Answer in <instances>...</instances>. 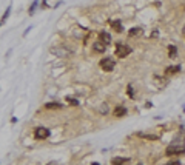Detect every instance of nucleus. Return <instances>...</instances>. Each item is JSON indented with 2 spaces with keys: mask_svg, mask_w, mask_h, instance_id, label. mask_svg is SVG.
I'll list each match as a JSON object with an SVG mask.
<instances>
[{
  "mask_svg": "<svg viewBox=\"0 0 185 165\" xmlns=\"http://www.w3.org/2000/svg\"><path fill=\"white\" fill-rule=\"evenodd\" d=\"M130 53H131V48H130L127 43L119 42L117 45H116V56H117V57L123 59V57H127Z\"/></svg>",
  "mask_w": 185,
  "mask_h": 165,
  "instance_id": "obj_1",
  "label": "nucleus"
},
{
  "mask_svg": "<svg viewBox=\"0 0 185 165\" xmlns=\"http://www.w3.org/2000/svg\"><path fill=\"white\" fill-rule=\"evenodd\" d=\"M93 51H96V53H105L107 51V45L104 42H100V40H97V42L93 43Z\"/></svg>",
  "mask_w": 185,
  "mask_h": 165,
  "instance_id": "obj_6",
  "label": "nucleus"
},
{
  "mask_svg": "<svg viewBox=\"0 0 185 165\" xmlns=\"http://www.w3.org/2000/svg\"><path fill=\"white\" fill-rule=\"evenodd\" d=\"M127 94H128L131 99L134 97V93H133V86H131V85H128V86H127Z\"/></svg>",
  "mask_w": 185,
  "mask_h": 165,
  "instance_id": "obj_20",
  "label": "nucleus"
},
{
  "mask_svg": "<svg viewBox=\"0 0 185 165\" xmlns=\"http://www.w3.org/2000/svg\"><path fill=\"white\" fill-rule=\"evenodd\" d=\"M9 12H11V6H8V8H6V11L3 12V16H2V20H0V26H2L5 22H6V19L9 17Z\"/></svg>",
  "mask_w": 185,
  "mask_h": 165,
  "instance_id": "obj_15",
  "label": "nucleus"
},
{
  "mask_svg": "<svg viewBox=\"0 0 185 165\" xmlns=\"http://www.w3.org/2000/svg\"><path fill=\"white\" fill-rule=\"evenodd\" d=\"M37 3H39L37 0H34L32 5L30 6V9H28V14H30V16H32V14H34V11H36V8H37Z\"/></svg>",
  "mask_w": 185,
  "mask_h": 165,
  "instance_id": "obj_17",
  "label": "nucleus"
},
{
  "mask_svg": "<svg viewBox=\"0 0 185 165\" xmlns=\"http://www.w3.org/2000/svg\"><path fill=\"white\" fill-rule=\"evenodd\" d=\"M139 137H142V139H147V141H159V136L156 134H147V133H137Z\"/></svg>",
  "mask_w": 185,
  "mask_h": 165,
  "instance_id": "obj_11",
  "label": "nucleus"
},
{
  "mask_svg": "<svg viewBox=\"0 0 185 165\" xmlns=\"http://www.w3.org/2000/svg\"><path fill=\"white\" fill-rule=\"evenodd\" d=\"M31 30H32V26H28V28H26V30H25V32H23V36H26V34H28V32H30Z\"/></svg>",
  "mask_w": 185,
  "mask_h": 165,
  "instance_id": "obj_22",
  "label": "nucleus"
},
{
  "mask_svg": "<svg viewBox=\"0 0 185 165\" xmlns=\"http://www.w3.org/2000/svg\"><path fill=\"white\" fill-rule=\"evenodd\" d=\"M108 111H109V108H108V105H107V104H102V107L99 108V113H100V114H107Z\"/></svg>",
  "mask_w": 185,
  "mask_h": 165,
  "instance_id": "obj_19",
  "label": "nucleus"
},
{
  "mask_svg": "<svg viewBox=\"0 0 185 165\" xmlns=\"http://www.w3.org/2000/svg\"><path fill=\"white\" fill-rule=\"evenodd\" d=\"M45 108H62V104L59 102H50V104H46Z\"/></svg>",
  "mask_w": 185,
  "mask_h": 165,
  "instance_id": "obj_18",
  "label": "nucleus"
},
{
  "mask_svg": "<svg viewBox=\"0 0 185 165\" xmlns=\"http://www.w3.org/2000/svg\"><path fill=\"white\" fill-rule=\"evenodd\" d=\"M114 116L116 117H123V116H127V108L125 107H116Z\"/></svg>",
  "mask_w": 185,
  "mask_h": 165,
  "instance_id": "obj_10",
  "label": "nucleus"
},
{
  "mask_svg": "<svg viewBox=\"0 0 185 165\" xmlns=\"http://www.w3.org/2000/svg\"><path fill=\"white\" fill-rule=\"evenodd\" d=\"M182 34H184V36H185V25H184V28H182Z\"/></svg>",
  "mask_w": 185,
  "mask_h": 165,
  "instance_id": "obj_23",
  "label": "nucleus"
},
{
  "mask_svg": "<svg viewBox=\"0 0 185 165\" xmlns=\"http://www.w3.org/2000/svg\"><path fill=\"white\" fill-rule=\"evenodd\" d=\"M137 165H143V164H140V162H139V164H137Z\"/></svg>",
  "mask_w": 185,
  "mask_h": 165,
  "instance_id": "obj_25",
  "label": "nucleus"
},
{
  "mask_svg": "<svg viewBox=\"0 0 185 165\" xmlns=\"http://www.w3.org/2000/svg\"><path fill=\"white\" fill-rule=\"evenodd\" d=\"M99 40L104 42L105 45H108V43H111V36H109V32H107V31H100L99 32Z\"/></svg>",
  "mask_w": 185,
  "mask_h": 165,
  "instance_id": "obj_7",
  "label": "nucleus"
},
{
  "mask_svg": "<svg viewBox=\"0 0 185 165\" xmlns=\"http://www.w3.org/2000/svg\"><path fill=\"white\" fill-rule=\"evenodd\" d=\"M50 136H51V131L45 127H37L36 130H34V137H36L37 141H45Z\"/></svg>",
  "mask_w": 185,
  "mask_h": 165,
  "instance_id": "obj_2",
  "label": "nucleus"
},
{
  "mask_svg": "<svg viewBox=\"0 0 185 165\" xmlns=\"http://www.w3.org/2000/svg\"><path fill=\"white\" fill-rule=\"evenodd\" d=\"M130 162V157H113L111 159V165H123Z\"/></svg>",
  "mask_w": 185,
  "mask_h": 165,
  "instance_id": "obj_9",
  "label": "nucleus"
},
{
  "mask_svg": "<svg viewBox=\"0 0 185 165\" xmlns=\"http://www.w3.org/2000/svg\"><path fill=\"white\" fill-rule=\"evenodd\" d=\"M99 65H100V68L104 71H113L114 70V66H116V62H114V59H111V57H104L100 62H99Z\"/></svg>",
  "mask_w": 185,
  "mask_h": 165,
  "instance_id": "obj_4",
  "label": "nucleus"
},
{
  "mask_svg": "<svg viewBox=\"0 0 185 165\" xmlns=\"http://www.w3.org/2000/svg\"><path fill=\"white\" fill-rule=\"evenodd\" d=\"M176 56H177V48L174 45H170L168 46V57L170 59H174Z\"/></svg>",
  "mask_w": 185,
  "mask_h": 165,
  "instance_id": "obj_14",
  "label": "nucleus"
},
{
  "mask_svg": "<svg viewBox=\"0 0 185 165\" xmlns=\"http://www.w3.org/2000/svg\"><path fill=\"white\" fill-rule=\"evenodd\" d=\"M142 32V28H139V26H134V28L130 30L128 32V37H136V36H139V34Z\"/></svg>",
  "mask_w": 185,
  "mask_h": 165,
  "instance_id": "obj_13",
  "label": "nucleus"
},
{
  "mask_svg": "<svg viewBox=\"0 0 185 165\" xmlns=\"http://www.w3.org/2000/svg\"><path fill=\"white\" fill-rule=\"evenodd\" d=\"M185 153V145L182 143V145H177V143H171V145L167 148L165 154L167 156H173V154H182Z\"/></svg>",
  "mask_w": 185,
  "mask_h": 165,
  "instance_id": "obj_5",
  "label": "nucleus"
},
{
  "mask_svg": "<svg viewBox=\"0 0 185 165\" xmlns=\"http://www.w3.org/2000/svg\"><path fill=\"white\" fill-rule=\"evenodd\" d=\"M111 26L116 32H122L123 31V26H122V22L120 20H116V22H111Z\"/></svg>",
  "mask_w": 185,
  "mask_h": 165,
  "instance_id": "obj_12",
  "label": "nucleus"
},
{
  "mask_svg": "<svg viewBox=\"0 0 185 165\" xmlns=\"http://www.w3.org/2000/svg\"><path fill=\"white\" fill-rule=\"evenodd\" d=\"M167 165H181V162H179V161H171V162H168Z\"/></svg>",
  "mask_w": 185,
  "mask_h": 165,
  "instance_id": "obj_21",
  "label": "nucleus"
},
{
  "mask_svg": "<svg viewBox=\"0 0 185 165\" xmlns=\"http://www.w3.org/2000/svg\"><path fill=\"white\" fill-rule=\"evenodd\" d=\"M91 165H99V164H97V162H94V164H91Z\"/></svg>",
  "mask_w": 185,
  "mask_h": 165,
  "instance_id": "obj_24",
  "label": "nucleus"
},
{
  "mask_svg": "<svg viewBox=\"0 0 185 165\" xmlns=\"http://www.w3.org/2000/svg\"><path fill=\"white\" fill-rule=\"evenodd\" d=\"M50 51H51V54H54V56H57V57H66L71 54V50L66 46H53Z\"/></svg>",
  "mask_w": 185,
  "mask_h": 165,
  "instance_id": "obj_3",
  "label": "nucleus"
},
{
  "mask_svg": "<svg viewBox=\"0 0 185 165\" xmlns=\"http://www.w3.org/2000/svg\"><path fill=\"white\" fill-rule=\"evenodd\" d=\"M179 71H181V65H171L165 70V76H173V74L179 73Z\"/></svg>",
  "mask_w": 185,
  "mask_h": 165,
  "instance_id": "obj_8",
  "label": "nucleus"
},
{
  "mask_svg": "<svg viewBox=\"0 0 185 165\" xmlns=\"http://www.w3.org/2000/svg\"><path fill=\"white\" fill-rule=\"evenodd\" d=\"M65 100H66L70 105H73V107H77V105H79V100H77V99H74V97H71V96H66Z\"/></svg>",
  "mask_w": 185,
  "mask_h": 165,
  "instance_id": "obj_16",
  "label": "nucleus"
}]
</instances>
